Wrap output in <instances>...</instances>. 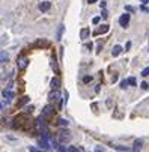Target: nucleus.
Masks as SVG:
<instances>
[{
    "label": "nucleus",
    "mask_w": 149,
    "mask_h": 152,
    "mask_svg": "<svg viewBox=\"0 0 149 152\" xmlns=\"http://www.w3.org/2000/svg\"><path fill=\"white\" fill-rule=\"evenodd\" d=\"M121 53H122V47H121V45H115L113 50H112V56H113V57H118Z\"/></svg>",
    "instance_id": "nucleus-15"
},
{
    "label": "nucleus",
    "mask_w": 149,
    "mask_h": 152,
    "mask_svg": "<svg viewBox=\"0 0 149 152\" xmlns=\"http://www.w3.org/2000/svg\"><path fill=\"white\" fill-rule=\"evenodd\" d=\"M62 32H63V26H60L59 30H57V39H59V41H60V38H62Z\"/></svg>",
    "instance_id": "nucleus-22"
},
{
    "label": "nucleus",
    "mask_w": 149,
    "mask_h": 152,
    "mask_svg": "<svg viewBox=\"0 0 149 152\" xmlns=\"http://www.w3.org/2000/svg\"><path fill=\"white\" fill-rule=\"evenodd\" d=\"M112 148H115L116 151H122V152L130 151V148H126V146H118V145H112Z\"/></svg>",
    "instance_id": "nucleus-16"
},
{
    "label": "nucleus",
    "mask_w": 149,
    "mask_h": 152,
    "mask_svg": "<svg viewBox=\"0 0 149 152\" xmlns=\"http://www.w3.org/2000/svg\"><path fill=\"white\" fill-rule=\"evenodd\" d=\"M42 118H53L54 116V108H53V105L50 104V105H45L44 108H42V115H41Z\"/></svg>",
    "instance_id": "nucleus-4"
},
{
    "label": "nucleus",
    "mask_w": 149,
    "mask_h": 152,
    "mask_svg": "<svg viewBox=\"0 0 149 152\" xmlns=\"http://www.w3.org/2000/svg\"><path fill=\"white\" fill-rule=\"evenodd\" d=\"M121 88H122V89H126V88H128V81L122 80V81H121Z\"/></svg>",
    "instance_id": "nucleus-21"
},
{
    "label": "nucleus",
    "mask_w": 149,
    "mask_h": 152,
    "mask_svg": "<svg viewBox=\"0 0 149 152\" xmlns=\"http://www.w3.org/2000/svg\"><path fill=\"white\" fill-rule=\"evenodd\" d=\"M125 9H126V11H130V12H133V11H134V8H133V6H130V5H128V6H125Z\"/></svg>",
    "instance_id": "nucleus-31"
},
{
    "label": "nucleus",
    "mask_w": 149,
    "mask_h": 152,
    "mask_svg": "<svg viewBox=\"0 0 149 152\" xmlns=\"http://www.w3.org/2000/svg\"><path fill=\"white\" fill-rule=\"evenodd\" d=\"M57 140L60 143H68L71 140V133L68 131V129H60V131L57 133Z\"/></svg>",
    "instance_id": "nucleus-3"
},
{
    "label": "nucleus",
    "mask_w": 149,
    "mask_h": 152,
    "mask_svg": "<svg viewBox=\"0 0 149 152\" xmlns=\"http://www.w3.org/2000/svg\"><path fill=\"white\" fill-rule=\"evenodd\" d=\"M12 125H14V128H18V129H30L33 125V121L26 115H20L14 119Z\"/></svg>",
    "instance_id": "nucleus-1"
},
{
    "label": "nucleus",
    "mask_w": 149,
    "mask_h": 152,
    "mask_svg": "<svg viewBox=\"0 0 149 152\" xmlns=\"http://www.w3.org/2000/svg\"><path fill=\"white\" fill-rule=\"evenodd\" d=\"M109 29H110V27H109V24H102V26H99V27L93 32V35H95V36H98V35H102V33H107V32H109Z\"/></svg>",
    "instance_id": "nucleus-10"
},
{
    "label": "nucleus",
    "mask_w": 149,
    "mask_h": 152,
    "mask_svg": "<svg viewBox=\"0 0 149 152\" xmlns=\"http://www.w3.org/2000/svg\"><path fill=\"white\" fill-rule=\"evenodd\" d=\"M142 75H143V77H148V75H149V68H145V69L142 71Z\"/></svg>",
    "instance_id": "nucleus-25"
},
{
    "label": "nucleus",
    "mask_w": 149,
    "mask_h": 152,
    "mask_svg": "<svg viewBox=\"0 0 149 152\" xmlns=\"http://www.w3.org/2000/svg\"><path fill=\"white\" fill-rule=\"evenodd\" d=\"M36 48H48L50 47V42L47 41V39H38V41H35V44H33Z\"/></svg>",
    "instance_id": "nucleus-7"
},
{
    "label": "nucleus",
    "mask_w": 149,
    "mask_h": 152,
    "mask_svg": "<svg viewBox=\"0 0 149 152\" xmlns=\"http://www.w3.org/2000/svg\"><path fill=\"white\" fill-rule=\"evenodd\" d=\"M88 2H89V3H95V2H96V0H88Z\"/></svg>",
    "instance_id": "nucleus-36"
},
{
    "label": "nucleus",
    "mask_w": 149,
    "mask_h": 152,
    "mask_svg": "<svg viewBox=\"0 0 149 152\" xmlns=\"http://www.w3.org/2000/svg\"><path fill=\"white\" fill-rule=\"evenodd\" d=\"M50 86L53 91H59V86H60V78L59 77H53L51 81H50Z\"/></svg>",
    "instance_id": "nucleus-12"
},
{
    "label": "nucleus",
    "mask_w": 149,
    "mask_h": 152,
    "mask_svg": "<svg viewBox=\"0 0 149 152\" xmlns=\"http://www.w3.org/2000/svg\"><path fill=\"white\" fill-rule=\"evenodd\" d=\"M81 151H83L81 148H77V146H69L66 152H81Z\"/></svg>",
    "instance_id": "nucleus-17"
},
{
    "label": "nucleus",
    "mask_w": 149,
    "mask_h": 152,
    "mask_svg": "<svg viewBox=\"0 0 149 152\" xmlns=\"http://www.w3.org/2000/svg\"><path fill=\"white\" fill-rule=\"evenodd\" d=\"M27 63H29V60H27L26 56H18V59H17V65H18V68H20V69H24V68L27 66Z\"/></svg>",
    "instance_id": "nucleus-6"
},
{
    "label": "nucleus",
    "mask_w": 149,
    "mask_h": 152,
    "mask_svg": "<svg viewBox=\"0 0 149 152\" xmlns=\"http://www.w3.org/2000/svg\"><path fill=\"white\" fill-rule=\"evenodd\" d=\"M59 125H62V126H68L69 125V122L66 121V119H59V122H57Z\"/></svg>",
    "instance_id": "nucleus-18"
},
{
    "label": "nucleus",
    "mask_w": 149,
    "mask_h": 152,
    "mask_svg": "<svg viewBox=\"0 0 149 152\" xmlns=\"http://www.w3.org/2000/svg\"><path fill=\"white\" fill-rule=\"evenodd\" d=\"M142 148H143V140L142 139L134 140V143H133V152H140Z\"/></svg>",
    "instance_id": "nucleus-11"
},
{
    "label": "nucleus",
    "mask_w": 149,
    "mask_h": 152,
    "mask_svg": "<svg viewBox=\"0 0 149 152\" xmlns=\"http://www.w3.org/2000/svg\"><path fill=\"white\" fill-rule=\"evenodd\" d=\"M9 62V53L5 50H0V63H6Z\"/></svg>",
    "instance_id": "nucleus-13"
},
{
    "label": "nucleus",
    "mask_w": 149,
    "mask_h": 152,
    "mask_svg": "<svg viewBox=\"0 0 149 152\" xmlns=\"http://www.w3.org/2000/svg\"><path fill=\"white\" fill-rule=\"evenodd\" d=\"M91 81H92V77L91 75H86V77L83 78V83H91Z\"/></svg>",
    "instance_id": "nucleus-24"
},
{
    "label": "nucleus",
    "mask_w": 149,
    "mask_h": 152,
    "mask_svg": "<svg viewBox=\"0 0 149 152\" xmlns=\"http://www.w3.org/2000/svg\"><path fill=\"white\" fill-rule=\"evenodd\" d=\"M126 81H128V84H130V86H136V78H134V77H130Z\"/></svg>",
    "instance_id": "nucleus-20"
},
{
    "label": "nucleus",
    "mask_w": 149,
    "mask_h": 152,
    "mask_svg": "<svg viewBox=\"0 0 149 152\" xmlns=\"http://www.w3.org/2000/svg\"><path fill=\"white\" fill-rule=\"evenodd\" d=\"M128 23H130V15L128 14H123V15H121V18H119V24L125 29V27H128Z\"/></svg>",
    "instance_id": "nucleus-8"
},
{
    "label": "nucleus",
    "mask_w": 149,
    "mask_h": 152,
    "mask_svg": "<svg viewBox=\"0 0 149 152\" xmlns=\"http://www.w3.org/2000/svg\"><path fill=\"white\" fill-rule=\"evenodd\" d=\"M140 9H142V11H143V12H149V9H148V8H146V6H145V5H143V6H142V8H140Z\"/></svg>",
    "instance_id": "nucleus-32"
},
{
    "label": "nucleus",
    "mask_w": 149,
    "mask_h": 152,
    "mask_svg": "<svg viewBox=\"0 0 149 152\" xmlns=\"http://www.w3.org/2000/svg\"><path fill=\"white\" fill-rule=\"evenodd\" d=\"M89 35H91V32H89V29L88 27H84V29H81V32H80V38L84 41V39H88L89 38Z\"/></svg>",
    "instance_id": "nucleus-14"
},
{
    "label": "nucleus",
    "mask_w": 149,
    "mask_h": 152,
    "mask_svg": "<svg viewBox=\"0 0 149 152\" xmlns=\"http://www.w3.org/2000/svg\"><path fill=\"white\" fill-rule=\"evenodd\" d=\"M48 102L50 104H56L57 107H62V96H60V91H51L48 95Z\"/></svg>",
    "instance_id": "nucleus-2"
},
{
    "label": "nucleus",
    "mask_w": 149,
    "mask_h": 152,
    "mask_svg": "<svg viewBox=\"0 0 149 152\" xmlns=\"http://www.w3.org/2000/svg\"><path fill=\"white\" fill-rule=\"evenodd\" d=\"M86 47H88V50H92V47H93V45H92V44H86Z\"/></svg>",
    "instance_id": "nucleus-34"
},
{
    "label": "nucleus",
    "mask_w": 149,
    "mask_h": 152,
    "mask_svg": "<svg viewBox=\"0 0 149 152\" xmlns=\"http://www.w3.org/2000/svg\"><path fill=\"white\" fill-rule=\"evenodd\" d=\"M0 108H3V104L2 102H0Z\"/></svg>",
    "instance_id": "nucleus-37"
},
{
    "label": "nucleus",
    "mask_w": 149,
    "mask_h": 152,
    "mask_svg": "<svg viewBox=\"0 0 149 152\" xmlns=\"http://www.w3.org/2000/svg\"><path fill=\"white\" fill-rule=\"evenodd\" d=\"M98 48H96V53H101V48H102V41H99L98 42V45H96Z\"/></svg>",
    "instance_id": "nucleus-26"
},
{
    "label": "nucleus",
    "mask_w": 149,
    "mask_h": 152,
    "mask_svg": "<svg viewBox=\"0 0 149 152\" xmlns=\"http://www.w3.org/2000/svg\"><path fill=\"white\" fill-rule=\"evenodd\" d=\"M3 96L6 101H11L14 98V91H12V86H8V88L3 91Z\"/></svg>",
    "instance_id": "nucleus-9"
},
{
    "label": "nucleus",
    "mask_w": 149,
    "mask_h": 152,
    "mask_svg": "<svg viewBox=\"0 0 149 152\" xmlns=\"http://www.w3.org/2000/svg\"><path fill=\"white\" fill-rule=\"evenodd\" d=\"M50 8H51V2H50V0H42V2H39V5H38V9L41 12H47Z\"/></svg>",
    "instance_id": "nucleus-5"
},
{
    "label": "nucleus",
    "mask_w": 149,
    "mask_h": 152,
    "mask_svg": "<svg viewBox=\"0 0 149 152\" xmlns=\"http://www.w3.org/2000/svg\"><path fill=\"white\" fill-rule=\"evenodd\" d=\"M29 151H30V152H42V149H39V148H33V146H30Z\"/></svg>",
    "instance_id": "nucleus-23"
},
{
    "label": "nucleus",
    "mask_w": 149,
    "mask_h": 152,
    "mask_svg": "<svg viewBox=\"0 0 149 152\" xmlns=\"http://www.w3.org/2000/svg\"><path fill=\"white\" fill-rule=\"evenodd\" d=\"M102 18H107V11H105V9L102 11Z\"/></svg>",
    "instance_id": "nucleus-33"
},
{
    "label": "nucleus",
    "mask_w": 149,
    "mask_h": 152,
    "mask_svg": "<svg viewBox=\"0 0 149 152\" xmlns=\"http://www.w3.org/2000/svg\"><path fill=\"white\" fill-rule=\"evenodd\" d=\"M148 88H149V83H146V81H143V83H142V89H143V91H146Z\"/></svg>",
    "instance_id": "nucleus-27"
},
{
    "label": "nucleus",
    "mask_w": 149,
    "mask_h": 152,
    "mask_svg": "<svg viewBox=\"0 0 149 152\" xmlns=\"http://www.w3.org/2000/svg\"><path fill=\"white\" fill-rule=\"evenodd\" d=\"M140 2H142L143 5H146V3H149V0H140Z\"/></svg>",
    "instance_id": "nucleus-35"
},
{
    "label": "nucleus",
    "mask_w": 149,
    "mask_h": 152,
    "mask_svg": "<svg viewBox=\"0 0 149 152\" xmlns=\"http://www.w3.org/2000/svg\"><path fill=\"white\" fill-rule=\"evenodd\" d=\"M92 23H93V24H98V23H99V17H95V18L92 20Z\"/></svg>",
    "instance_id": "nucleus-29"
},
{
    "label": "nucleus",
    "mask_w": 149,
    "mask_h": 152,
    "mask_svg": "<svg viewBox=\"0 0 149 152\" xmlns=\"http://www.w3.org/2000/svg\"><path fill=\"white\" fill-rule=\"evenodd\" d=\"M95 152H104V149H102L101 146H96V148H95Z\"/></svg>",
    "instance_id": "nucleus-30"
},
{
    "label": "nucleus",
    "mask_w": 149,
    "mask_h": 152,
    "mask_svg": "<svg viewBox=\"0 0 149 152\" xmlns=\"http://www.w3.org/2000/svg\"><path fill=\"white\" fill-rule=\"evenodd\" d=\"M113 116H115V118H122V112H121V110H118Z\"/></svg>",
    "instance_id": "nucleus-28"
},
{
    "label": "nucleus",
    "mask_w": 149,
    "mask_h": 152,
    "mask_svg": "<svg viewBox=\"0 0 149 152\" xmlns=\"http://www.w3.org/2000/svg\"><path fill=\"white\" fill-rule=\"evenodd\" d=\"M30 99H29V96H23L21 98V101H20V105H23V104H27Z\"/></svg>",
    "instance_id": "nucleus-19"
}]
</instances>
